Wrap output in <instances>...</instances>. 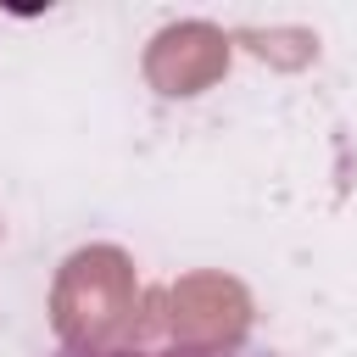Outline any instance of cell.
Masks as SVG:
<instances>
[{
    "mask_svg": "<svg viewBox=\"0 0 357 357\" xmlns=\"http://www.w3.org/2000/svg\"><path fill=\"white\" fill-rule=\"evenodd\" d=\"M50 357H290L268 340H218V346H56Z\"/></svg>",
    "mask_w": 357,
    "mask_h": 357,
    "instance_id": "obj_1",
    "label": "cell"
}]
</instances>
